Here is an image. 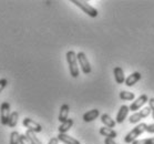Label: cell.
I'll list each match as a JSON object with an SVG mask.
<instances>
[{
  "label": "cell",
  "instance_id": "obj_1",
  "mask_svg": "<svg viewBox=\"0 0 154 144\" xmlns=\"http://www.w3.org/2000/svg\"><path fill=\"white\" fill-rule=\"evenodd\" d=\"M66 57H67V62H68V66H69V71H70L71 77L75 79V78L79 77V73H80L79 67H78L77 53L74 52L73 50H70V51L67 52Z\"/></svg>",
  "mask_w": 154,
  "mask_h": 144
},
{
  "label": "cell",
  "instance_id": "obj_2",
  "mask_svg": "<svg viewBox=\"0 0 154 144\" xmlns=\"http://www.w3.org/2000/svg\"><path fill=\"white\" fill-rule=\"evenodd\" d=\"M146 127H147L146 123H140V124H137L133 130L131 131V132H129V133L125 135V137H124V142H125L126 144H130V143L132 144L134 141L137 140V136H140L144 131H146Z\"/></svg>",
  "mask_w": 154,
  "mask_h": 144
},
{
  "label": "cell",
  "instance_id": "obj_3",
  "mask_svg": "<svg viewBox=\"0 0 154 144\" xmlns=\"http://www.w3.org/2000/svg\"><path fill=\"white\" fill-rule=\"evenodd\" d=\"M71 2L73 5H75L78 8H80L81 10L83 11L84 14H87L89 17L95 18L98 16V10L94 7H92L88 1H83V0H71Z\"/></svg>",
  "mask_w": 154,
  "mask_h": 144
},
{
  "label": "cell",
  "instance_id": "obj_4",
  "mask_svg": "<svg viewBox=\"0 0 154 144\" xmlns=\"http://www.w3.org/2000/svg\"><path fill=\"white\" fill-rule=\"evenodd\" d=\"M77 58H78V62L80 64L82 72H83L84 74L91 73V64L89 62V60H88L87 56H85V53L80 51L79 53H77Z\"/></svg>",
  "mask_w": 154,
  "mask_h": 144
},
{
  "label": "cell",
  "instance_id": "obj_5",
  "mask_svg": "<svg viewBox=\"0 0 154 144\" xmlns=\"http://www.w3.org/2000/svg\"><path fill=\"white\" fill-rule=\"evenodd\" d=\"M10 114V104L8 102H2L0 106V122L2 125H8Z\"/></svg>",
  "mask_w": 154,
  "mask_h": 144
},
{
  "label": "cell",
  "instance_id": "obj_6",
  "mask_svg": "<svg viewBox=\"0 0 154 144\" xmlns=\"http://www.w3.org/2000/svg\"><path fill=\"white\" fill-rule=\"evenodd\" d=\"M151 109L150 106H146V108H144V109L140 110V111H137V112H134L132 115L130 116V123H132V124H135V123L140 122L141 120H143L144 118H146L151 114Z\"/></svg>",
  "mask_w": 154,
  "mask_h": 144
},
{
  "label": "cell",
  "instance_id": "obj_7",
  "mask_svg": "<svg viewBox=\"0 0 154 144\" xmlns=\"http://www.w3.org/2000/svg\"><path fill=\"white\" fill-rule=\"evenodd\" d=\"M22 124H23L25 127H27V130H30L32 132H35V133H40L42 131L41 125L38 122H35V121L29 119V118H25L23 121H22Z\"/></svg>",
  "mask_w": 154,
  "mask_h": 144
},
{
  "label": "cell",
  "instance_id": "obj_8",
  "mask_svg": "<svg viewBox=\"0 0 154 144\" xmlns=\"http://www.w3.org/2000/svg\"><path fill=\"white\" fill-rule=\"evenodd\" d=\"M146 102H149V98H147L146 94H141L140 97L137 99H135V101L132 102L131 103V106H129L130 108V111H139V110L142 108V106L146 103Z\"/></svg>",
  "mask_w": 154,
  "mask_h": 144
},
{
  "label": "cell",
  "instance_id": "obj_9",
  "mask_svg": "<svg viewBox=\"0 0 154 144\" xmlns=\"http://www.w3.org/2000/svg\"><path fill=\"white\" fill-rule=\"evenodd\" d=\"M130 111V108L128 106H121L120 110L118 111V114H116V122L121 124V123L124 122V120L126 119V116H128V113Z\"/></svg>",
  "mask_w": 154,
  "mask_h": 144
},
{
  "label": "cell",
  "instance_id": "obj_10",
  "mask_svg": "<svg viewBox=\"0 0 154 144\" xmlns=\"http://www.w3.org/2000/svg\"><path fill=\"white\" fill-rule=\"evenodd\" d=\"M141 80V73L140 72H133V73H131L129 77L125 79V85L126 87H133L137 82Z\"/></svg>",
  "mask_w": 154,
  "mask_h": 144
},
{
  "label": "cell",
  "instance_id": "obj_11",
  "mask_svg": "<svg viewBox=\"0 0 154 144\" xmlns=\"http://www.w3.org/2000/svg\"><path fill=\"white\" fill-rule=\"evenodd\" d=\"M100 115V111L98 109H93L91 111H88L83 114L82 116V119H83L84 122H92V121H94L98 116Z\"/></svg>",
  "mask_w": 154,
  "mask_h": 144
},
{
  "label": "cell",
  "instance_id": "obj_12",
  "mask_svg": "<svg viewBox=\"0 0 154 144\" xmlns=\"http://www.w3.org/2000/svg\"><path fill=\"white\" fill-rule=\"evenodd\" d=\"M57 137H58L60 142H62L63 144H80V141H78L77 139H74V137H71L70 135H68V134L59 133Z\"/></svg>",
  "mask_w": 154,
  "mask_h": 144
},
{
  "label": "cell",
  "instance_id": "obj_13",
  "mask_svg": "<svg viewBox=\"0 0 154 144\" xmlns=\"http://www.w3.org/2000/svg\"><path fill=\"white\" fill-rule=\"evenodd\" d=\"M113 73H114V78H116V81L118 84H122L125 82V77H124V71L121 67H116L114 70H113Z\"/></svg>",
  "mask_w": 154,
  "mask_h": 144
},
{
  "label": "cell",
  "instance_id": "obj_14",
  "mask_svg": "<svg viewBox=\"0 0 154 144\" xmlns=\"http://www.w3.org/2000/svg\"><path fill=\"white\" fill-rule=\"evenodd\" d=\"M69 112H70V106H68V104H62L61 108H60V113H59V118H58V120H59L61 123L66 122V121L68 120Z\"/></svg>",
  "mask_w": 154,
  "mask_h": 144
},
{
  "label": "cell",
  "instance_id": "obj_15",
  "mask_svg": "<svg viewBox=\"0 0 154 144\" xmlns=\"http://www.w3.org/2000/svg\"><path fill=\"white\" fill-rule=\"evenodd\" d=\"M101 122L104 124V127H110V129H113L116 124V121L109 115V114H106V113H104V114H102L101 115Z\"/></svg>",
  "mask_w": 154,
  "mask_h": 144
},
{
  "label": "cell",
  "instance_id": "obj_16",
  "mask_svg": "<svg viewBox=\"0 0 154 144\" xmlns=\"http://www.w3.org/2000/svg\"><path fill=\"white\" fill-rule=\"evenodd\" d=\"M100 134L105 137L113 139V140H114V137L118 136V133H116V131L113 130V129H110V127H100Z\"/></svg>",
  "mask_w": 154,
  "mask_h": 144
},
{
  "label": "cell",
  "instance_id": "obj_17",
  "mask_svg": "<svg viewBox=\"0 0 154 144\" xmlns=\"http://www.w3.org/2000/svg\"><path fill=\"white\" fill-rule=\"evenodd\" d=\"M73 125V119H68L66 122L61 123V125L59 127V133H63V134H67V132L70 130L71 127Z\"/></svg>",
  "mask_w": 154,
  "mask_h": 144
},
{
  "label": "cell",
  "instance_id": "obj_18",
  "mask_svg": "<svg viewBox=\"0 0 154 144\" xmlns=\"http://www.w3.org/2000/svg\"><path fill=\"white\" fill-rule=\"evenodd\" d=\"M119 97L123 101H132V100H134V98H135V95H134L133 92L125 91V90H123V91L120 92Z\"/></svg>",
  "mask_w": 154,
  "mask_h": 144
},
{
  "label": "cell",
  "instance_id": "obj_19",
  "mask_svg": "<svg viewBox=\"0 0 154 144\" xmlns=\"http://www.w3.org/2000/svg\"><path fill=\"white\" fill-rule=\"evenodd\" d=\"M26 136L28 137L31 144H42L41 141L35 136V132H32V131H30V130L26 131Z\"/></svg>",
  "mask_w": 154,
  "mask_h": 144
},
{
  "label": "cell",
  "instance_id": "obj_20",
  "mask_svg": "<svg viewBox=\"0 0 154 144\" xmlns=\"http://www.w3.org/2000/svg\"><path fill=\"white\" fill-rule=\"evenodd\" d=\"M18 118H19V113L17 111H14V112L10 114V118H9V122H8V125L10 127H14L18 123Z\"/></svg>",
  "mask_w": 154,
  "mask_h": 144
},
{
  "label": "cell",
  "instance_id": "obj_21",
  "mask_svg": "<svg viewBox=\"0 0 154 144\" xmlns=\"http://www.w3.org/2000/svg\"><path fill=\"white\" fill-rule=\"evenodd\" d=\"M20 135L17 132V131H12L10 133V140H9V143L10 144H20Z\"/></svg>",
  "mask_w": 154,
  "mask_h": 144
},
{
  "label": "cell",
  "instance_id": "obj_22",
  "mask_svg": "<svg viewBox=\"0 0 154 144\" xmlns=\"http://www.w3.org/2000/svg\"><path fill=\"white\" fill-rule=\"evenodd\" d=\"M132 144H154V137L144 139V140H135Z\"/></svg>",
  "mask_w": 154,
  "mask_h": 144
},
{
  "label": "cell",
  "instance_id": "obj_23",
  "mask_svg": "<svg viewBox=\"0 0 154 144\" xmlns=\"http://www.w3.org/2000/svg\"><path fill=\"white\" fill-rule=\"evenodd\" d=\"M7 84H8L7 79H0V93L2 92V90H4L6 87H7Z\"/></svg>",
  "mask_w": 154,
  "mask_h": 144
},
{
  "label": "cell",
  "instance_id": "obj_24",
  "mask_svg": "<svg viewBox=\"0 0 154 144\" xmlns=\"http://www.w3.org/2000/svg\"><path fill=\"white\" fill-rule=\"evenodd\" d=\"M20 144H31L28 137L26 136V134H21L20 135Z\"/></svg>",
  "mask_w": 154,
  "mask_h": 144
},
{
  "label": "cell",
  "instance_id": "obj_25",
  "mask_svg": "<svg viewBox=\"0 0 154 144\" xmlns=\"http://www.w3.org/2000/svg\"><path fill=\"white\" fill-rule=\"evenodd\" d=\"M149 106H150V109L152 111V116H153L154 120V98L149 99Z\"/></svg>",
  "mask_w": 154,
  "mask_h": 144
},
{
  "label": "cell",
  "instance_id": "obj_26",
  "mask_svg": "<svg viewBox=\"0 0 154 144\" xmlns=\"http://www.w3.org/2000/svg\"><path fill=\"white\" fill-rule=\"evenodd\" d=\"M146 132H149V133H154V123H152V124H150V125H147Z\"/></svg>",
  "mask_w": 154,
  "mask_h": 144
},
{
  "label": "cell",
  "instance_id": "obj_27",
  "mask_svg": "<svg viewBox=\"0 0 154 144\" xmlns=\"http://www.w3.org/2000/svg\"><path fill=\"white\" fill-rule=\"evenodd\" d=\"M104 144H116V141L113 140V139H110V137H105Z\"/></svg>",
  "mask_w": 154,
  "mask_h": 144
},
{
  "label": "cell",
  "instance_id": "obj_28",
  "mask_svg": "<svg viewBox=\"0 0 154 144\" xmlns=\"http://www.w3.org/2000/svg\"><path fill=\"white\" fill-rule=\"evenodd\" d=\"M58 143H59V139L58 137H52V139H50L48 144H58Z\"/></svg>",
  "mask_w": 154,
  "mask_h": 144
}]
</instances>
